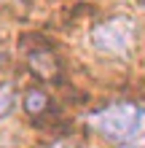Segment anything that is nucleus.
Instances as JSON below:
<instances>
[{
  "label": "nucleus",
  "mask_w": 145,
  "mask_h": 148,
  "mask_svg": "<svg viewBox=\"0 0 145 148\" xmlns=\"http://www.w3.org/2000/svg\"><path fill=\"white\" fill-rule=\"evenodd\" d=\"M46 148H75V145L65 143V140H57V143H51V145H46Z\"/></svg>",
  "instance_id": "423d86ee"
},
{
  "label": "nucleus",
  "mask_w": 145,
  "mask_h": 148,
  "mask_svg": "<svg viewBox=\"0 0 145 148\" xmlns=\"http://www.w3.org/2000/svg\"><path fill=\"white\" fill-rule=\"evenodd\" d=\"M89 127L110 143H134L145 137V105L140 102H113L89 116Z\"/></svg>",
  "instance_id": "f257e3e1"
},
{
  "label": "nucleus",
  "mask_w": 145,
  "mask_h": 148,
  "mask_svg": "<svg viewBox=\"0 0 145 148\" xmlns=\"http://www.w3.org/2000/svg\"><path fill=\"white\" fill-rule=\"evenodd\" d=\"M5 62H8V54H5V51H0V67H3Z\"/></svg>",
  "instance_id": "0eeeda50"
},
{
  "label": "nucleus",
  "mask_w": 145,
  "mask_h": 148,
  "mask_svg": "<svg viewBox=\"0 0 145 148\" xmlns=\"http://www.w3.org/2000/svg\"><path fill=\"white\" fill-rule=\"evenodd\" d=\"M142 5H145V0H142Z\"/></svg>",
  "instance_id": "6e6552de"
},
{
  "label": "nucleus",
  "mask_w": 145,
  "mask_h": 148,
  "mask_svg": "<svg viewBox=\"0 0 145 148\" xmlns=\"http://www.w3.org/2000/svg\"><path fill=\"white\" fill-rule=\"evenodd\" d=\"M14 108H16V89H14V84L0 81V119L11 116Z\"/></svg>",
  "instance_id": "39448f33"
},
{
  "label": "nucleus",
  "mask_w": 145,
  "mask_h": 148,
  "mask_svg": "<svg viewBox=\"0 0 145 148\" xmlns=\"http://www.w3.org/2000/svg\"><path fill=\"white\" fill-rule=\"evenodd\" d=\"M48 108V97H46V92H40V89H30L27 94H24V110L30 113V116H40V113H46Z\"/></svg>",
  "instance_id": "20e7f679"
},
{
  "label": "nucleus",
  "mask_w": 145,
  "mask_h": 148,
  "mask_svg": "<svg viewBox=\"0 0 145 148\" xmlns=\"http://www.w3.org/2000/svg\"><path fill=\"white\" fill-rule=\"evenodd\" d=\"M91 49L110 59H129L137 49V22L132 16H110L89 35Z\"/></svg>",
  "instance_id": "f03ea898"
},
{
  "label": "nucleus",
  "mask_w": 145,
  "mask_h": 148,
  "mask_svg": "<svg viewBox=\"0 0 145 148\" xmlns=\"http://www.w3.org/2000/svg\"><path fill=\"white\" fill-rule=\"evenodd\" d=\"M30 67L38 78H57L59 75V62L51 51H35V54H30Z\"/></svg>",
  "instance_id": "7ed1b4c3"
}]
</instances>
